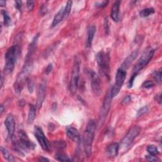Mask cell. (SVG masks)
I'll return each mask as SVG.
<instances>
[{
    "label": "cell",
    "instance_id": "1",
    "mask_svg": "<svg viewBox=\"0 0 162 162\" xmlns=\"http://www.w3.org/2000/svg\"><path fill=\"white\" fill-rule=\"evenodd\" d=\"M96 124L95 120H90L86 126L83 136V147L86 156L89 158L92 152V143L94 141Z\"/></svg>",
    "mask_w": 162,
    "mask_h": 162
},
{
    "label": "cell",
    "instance_id": "2",
    "mask_svg": "<svg viewBox=\"0 0 162 162\" xmlns=\"http://www.w3.org/2000/svg\"><path fill=\"white\" fill-rule=\"evenodd\" d=\"M19 54L20 48L17 44L12 46L7 50L5 56L6 62L3 70L5 74H10L12 72Z\"/></svg>",
    "mask_w": 162,
    "mask_h": 162
},
{
    "label": "cell",
    "instance_id": "3",
    "mask_svg": "<svg viewBox=\"0 0 162 162\" xmlns=\"http://www.w3.org/2000/svg\"><path fill=\"white\" fill-rule=\"evenodd\" d=\"M110 55L108 52L99 51L96 55V62L101 75L109 79L110 77Z\"/></svg>",
    "mask_w": 162,
    "mask_h": 162
},
{
    "label": "cell",
    "instance_id": "4",
    "mask_svg": "<svg viewBox=\"0 0 162 162\" xmlns=\"http://www.w3.org/2000/svg\"><path fill=\"white\" fill-rule=\"evenodd\" d=\"M154 49L152 47L149 46V47L146 48L143 51L141 57L139 58L138 62L134 65V67L133 68V73L138 74L139 72L150 62V60L152 59L154 56Z\"/></svg>",
    "mask_w": 162,
    "mask_h": 162
},
{
    "label": "cell",
    "instance_id": "5",
    "mask_svg": "<svg viewBox=\"0 0 162 162\" xmlns=\"http://www.w3.org/2000/svg\"><path fill=\"white\" fill-rule=\"evenodd\" d=\"M86 74L91 81V86L93 92L96 96L100 95L103 91V83L99 75L94 70L91 69H86Z\"/></svg>",
    "mask_w": 162,
    "mask_h": 162
},
{
    "label": "cell",
    "instance_id": "6",
    "mask_svg": "<svg viewBox=\"0 0 162 162\" xmlns=\"http://www.w3.org/2000/svg\"><path fill=\"white\" fill-rule=\"evenodd\" d=\"M126 75H127V73H126V71L125 70L122 69V68H118L116 74V77H115V82L112 89L110 91L111 98H115V96H117L118 95L122 86L124 83Z\"/></svg>",
    "mask_w": 162,
    "mask_h": 162
},
{
    "label": "cell",
    "instance_id": "7",
    "mask_svg": "<svg viewBox=\"0 0 162 162\" xmlns=\"http://www.w3.org/2000/svg\"><path fill=\"white\" fill-rule=\"evenodd\" d=\"M80 60L78 58H75L73 65L71 79L70 82V91L72 93L76 92L77 90L79 80V73H80Z\"/></svg>",
    "mask_w": 162,
    "mask_h": 162
},
{
    "label": "cell",
    "instance_id": "8",
    "mask_svg": "<svg viewBox=\"0 0 162 162\" xmlns=\"http://www.w3.org/2000/svg\"><path fill=\"white\" fill-rule=\"evenodd\" d=\"M140 131H141V129H140L139 126L135 125L131 127L127 134L122 139L120 142V146L119 145V147H121L123 150L127 149V147L131 146L136 137L138 136Z\"/></svg>",
    "mask_w": 162,
    "mask_h": 162
},
{
    "label": "cell",
    "instance_id": "9",
    "mask_svg": "<svg viewBox=\"0 0 162 162\" xmlns=\"http://www.w3.org/2000/svg\"><path fill=\"white\" fill-rule=\"evenodd\" d=\"M34 136L35 138L37 139L39 145L41 146L42 149L46 152H49L50 149L49 143L48 139L46 138L42 129L39 126H35L34 129Z\"/></svg>",
    "mask_w": 162,
    "mask_h": 162
},
{
    "label": "cell",
    "instance_id": "10",
    "mask_svg": "<svg viewBox=\"0 0 162 162\" xmlns=\"http://www.w3.org/2000/svg\"><path fill=\"white\" fill-rule=\"evenodd\" d=\"M19 141L20 144L22 148L24 150H32L34 149L35 147V144L32 143L29 139L28 136L24 131L20 130L19 131Z\"/></svg>",
    "mask_w": 162,
    "mask_h": 162
},
{
    "label": "cell",
    "instance_id": "11",
    "mask_svg": "<svg viewBox=\"0 0 162 162\" xmlns=\"http://www.w3.org/2000/svg\"><path fill=\"white\" fill-rule=\"evenodd\" d=\"M5 125L8 131V137L11 139L14 136V133L15 130V122L12 114H9L6 117L5 121Z\"/></svg>",
    "mask_w": 162,
    "mask_h": 162
},
{
    "label": "cell",
    "instance_id": "12",
    "mask_svg": "<svg viewBox=\"0 0 162 162\" xmlns=\"http://www.w3.org/2000/svg\"><path fill=\"white\" fill-rule=\"evenodd\" d=\"M46 85L45 82H42L39 85L38 91V98L36 102V106L38 109H40L44 102L46 96Z\"/></svg>",
    "mask_w": 162,
    "mask_h": 162
},
{
    "label": "cell",
    "instance_id": "13",
    "mask_svg": "<svg viewBox=\"0 0 162 162\" xmlns=\"http://www.w3.org/2000/svg\"><path fill=\"white\" fill-rule=\"evenodd\" d=\"M111 98L110 96V92H109L108 94L106 95L105 99H104L103 102V104L102 106V111H101L100 113V121L101 122H104L105 120L106 116L107 115L108 112L110 108V106H111Z\"/></svg>",
    "mask_w": 162,
    "mask_h": 162
},
{
    "label": "cell",
    "instance_id": "14",
    "mask_svg": "<svg viewBox=\"0 0 162 162\" xmlns=\"http://www.w3.org/2000/svg\"><path fill=\"white\" fill-rule=\"evenodd\" d=\"M67 135L68 138L72 140L73 141L79 143L81 141V136L79 131L73 127L67 128Z\"/></svg>",
    "mask_w": 162,
    "mask_h": 162
},
{
    "label": "cell",
    "instance_id": "15",
    "mask_svg": "<svg viewBox=\"0 0 162 162\" xmlns=\"http://www.w3.org/2000/svg\"><path fill=\"white\" fill-rule=\"evenodd\" d=\"M120 1H117L115 2L113 5L112 8L111 10V18L115 22H117L118 20V17H119L120 13Z\"/></svg>",
    "mask_w": 162,
    "mask_h": 162
},
{
    "label": "cell",
    "instance_id": "16",
    "mask_svg": "<svg viewBox=\"0 0 162 162\" xmlns=\"http://www.w3.org/2000/svg\"><path fill=\"white\" fill-rule=\"evenodd\" d=\"M96 33V27L95 26H89L88 29V38L86 40V47L91 48L92 46V40L94 39L95 34Z\"/></svg>",
    "mask_w": 162,
    "mask_h": 162
},
{
    "label": "cell",
    "instance_id": "17",
    "mask_svg": "<svg viewBox=\"0 0 162 162\" xmlns=\"http://www.w3.org/2000/svg\"><path fill=\"white\" fill-rule=\"evenodd\" d=\"M119 149H120L119 144L117 143H113L108 146L106 152L109 156L113 158L117 156Z\"/></svg>",
    "mask_w": 162,
    "mask_h": 162
},
{
    "label": "cell",
    "instance_id": "18",
    "mask_svg": "<svg viewBox=\"0 0 162 162\" xmlns=\"http://www.w3.org/2000/svg\"><path fill=\"white\" fill-rule=\"evenodd\" d=\"M138 51H135L133 53H132L131 55L127 58V59L124 61V62L122 63V68H121L122 69L125 70V68H127L129 66H130L133 61L136 59V56H138Z\"/></svg>",
    "mask_w": 162,
    "mask_h": 162
},
{
    "label": "cell",
    "instance_id": "19",
    "mask_svg": "<svg viewBox=\"0 0 162 162\" xmlns=\"http://www.w3.org/2000/svg\"><path fill=\"white\" fill-rule=\"evenodd\" d=\"M36 108L37 106L32 104L29 105V110L28 117H27V122L29 124H31L33 123V122L36 115Z\"/></svg>",
    "mask_w": 162,
    "mask_h": 162
},
{
    "label": "cell",
    "instance_id": "20",
    "mask_svg": "<svg viewBox=\"0 0 162 162\" xmlns=\"http://www.w3.org/2000/svg\"><path fill=\"white\" fill-rule=\"evenodd\" d=\"M63 18H64V9L63 8H62L59 10V12L56 14L55 17H54L52 26L53 27L57 26V25L63 20Z\"/></svg>",
    "mask_w": 162,
    "mask_h": 162
},
{
    "label": "cell",
    "instance_id": "21",
    "mask_svg": "<svg viewBox=\"0 0 162 162\" xmlns=\"http://www.w3.org/2000/svg\"><path fill=\"white\" fill-rule=\"evenodd\" d=\"M1 152L3 158H4L6 160H7L8 161H15V159L14 158V156L5 148V147L1 146Z\"/></svg>",
    "mask_w": 162,
    "mask_h": 162
},
{
    "label": "cell",
    "instance_id": "22",
    "mask_svg": "<svg viewBox=\"0 0 162 162\" xmlns=\"http://www.w3.org/2000/svg\"><path fill=\"white\" fill-rule=\"evenodd\" d=\"M154 13V9L153 8H147L142 10L139 13V15L141 17H147L152 14Z\"/></svg>",
    "mask_w": 162,
    "mask_h": 162
},
{
    "label": "cell",
    "instance_id": "23",
    "mask_svg": "<svg viewBox=\"0 0 162 162\" xmlns=\"http://www.w3.org/2000/svg\"><path fill=\"white\" fill-rule=\"evenodd\" d=\"M55 159L59 161H70L71 160L65 154L58 153L55 155Z\"/></svg>",
    "mask_w": 162,
    "mask_h": 162
},
{
    "label": "cell",
    "instance_id": "24",
    "mask_svg": "<svg viewBox=\"0 0 162 162\" xmlns=\"http://www.w3.org/2000/svg\"><path fill=\"white\" fill-rule=\"evenodd\" d=\"M1 14L3 17V20H4V24L5 26H9L11 24V21H12V19H11L10 17L9 16L8 12H6L5 10H2L1 11Z\"/></svg>",
    "mask_w": 162,
    "mask_h": 162
},
{
    "label": "cell",
    "instance_id": "25",
    "mask_svg": "<svg viewBox=\"0 0 162 162\" xmlns=\"http://www.w3.org/2000/svg\"><path fill=\"white\" fill-rule=\"evenodd\" d=\"M147 151L150 154L152 155H157L159 153V151H158L157 147L154 145H149L147 147Z\"/></svg>",
    "mask_w": 162,
    "mask_h": 162
},
{
    "label": "cell",
    "instance_id": "26",
    "mask_svg": "<svg viewBox=\"0 0 162 162\" xmlns=\"http://www.w3.org/2000/svg\"><path fill=\"white\" fill-rule=\"evenodd\" d=\"M72 1H67L65 8L64 9V17H67L69 15L72 8Z\"/></svg>",
    "mask_w": 162,
    "mask_h": 162
},
{
    "label": "cell",
    "instance_id": "27",
    "mask_svg": "<svg viewBox=\"0 0 162 162\" xmlns=\"http://www.w3.org/2000/svg\"><path fill=\"white\" fill-rule=\"evenodd\" d=\"M161 68H160L159 70H157L155 73L154 74V79L155 81L158 84H160L161 82Z\"/></svg>",
    "mask_w": 162,
    "mask_h": 162
},
{
    "label": "cell",
    "instance_id": "28",
    "mask_svg": "<svg viewBox=\"0 0 162 162\" xmlns=\"http://www.w3.org/2000/svg\"><path fill=\"white\" fill-rule=\"evenodd\" d=\"M54 146H55L56 148L59 149H62L66 147L67 145L64 141H56L55 143H53Z\"/></svg>",
    "mask_w": 162,
    "mask_h": 162
},
{
    "label": "cell",
    "instance_id": "29",
    "mask_svg": "<svg viewBox=\"0 0 162 162\" xmlns=\"http://www.w3.org/2000/svg\"><path fill=\"white\" fill-rule=\"evenodd\" d=\"M147 111H148V107L146 106H143L138 111V112H137V117H140L141 115L145 114L147 112Z\"/></svg>",
    "mask_w": 162,
    "mask_h": 162
},
{
    "label": "cell",
    "instance_id": "30",
    "mask_svg": "<svg viewBox=\"0 0 162 162\" xmlns=\"http://www.w3.org/2000/svg\"><path fill=\"white\" fill-rule=\"evenodd\" d=\"M154 86V82L152 81H146L144 82V83L142 85L143 87L144 88H146V89L152 88Z\"/></svg>",
    "mask_w": 162,
    "mask_h": 162
},
{
    "label": "cell",
    "instance_id": "31",
    "mask_svg": "<svg viewBox=\"0 0 162 162\" xmlns=\"http://www.w3.org/2000/svg\"><path fill=\"white\" fill-rule=\"evenodd\" d=\"M48 12V8L47 6H46L45 5H42L39 8V14L41 16H44L45 14L47 13Z\"/></svg>",
    "mask_w": 162,
    "mask_h": 162
},
{
    "label": "cell",
    "instance_id": "32",
    "mask_svg": "<svg viewBox=\"0 0 162 162\" xmlns=\"http://www.w3.org/2000/svg\"><path fill=\"white\" fill-rule=\"evenodd\" d=\"M27 86H28V89L29 91V92L32 93V91H33V89H34V83H33V81L32 80H27Z\"/></svg>",
    "mask_w": 162,
    "mask_h": 162
},
{
    "label": "cell",
    "instance_id": "33",
    "mask_svg": "<svg viewBox=\"0 0 162 162\" xmlns=\"http://www.w3.org/2000/svg\"><path fill=\"white\" fill-rule=\"evenodd\" d=\"M138 75V74H136V73H133V74L132 75V76L130 79V80L129 81V88H132V86H133V83H134V81L136 78V77Z\"/></svg>",
    "mask_w": 162,
    "mask_h": 162
},
{
    "label": "cell",
    "instance_id": "34",
    "mask_svg": "<svg viewBox=\"0 0 162 162\" xmlns=\"http://www.w3.org/2000/svg\"><path fill=\"white\" fill-rule=\"evenodd\" d=\"M27 8L29 11H31L33 10L34 7V1H27Z\"/></svg>",
    "mask_w": 162,
    "mask_h": 162
},
{
    "label": "cell",
    "instance_id": "35",
    "mask_svg": "<svg viewBox=\"0 0 162 162\" xmlns=\"http://www.w3.org/2000/svg\"><path fill=\"white\" fill-rule=\"evenodd\" d=\"M146 159L149 161H158L159 160H158V158H156L155 156L154 155H152V154H149V155H147L146 156Z\"/></svg>",
    "mask_w": 162,
    "mask_h": 162
},
{
    "label": "cell",
    "instance_id": "36",
    "mask_svg": "<svg viewBox=\"0 0 162 162\" xmlns=\"http://www.w3.org/2000/svg\"><path fill=\"white\" fill-rule=\"evenodd\" d=\"M108 3V1H102V2H99L97 3L96 4V6L98 7H102V8H103V7H105Z\"/></svg>",
    "mask_w": 162,
    "mask_h": 162
},
{
    "label": "cell",
    "instance_id": "37",
    "mask_svg": "<svg viewBox=\"0 0 162 162\" xmlns=\"http://www.w3.org/2000/svg\"><path fill=\"white\" fill-rule=\"evenodd\" d=\"M22 3L21 1H15V6L16 7L17 9L21 11L22 10Z\"/></svg>",
    "mask_w": 162,
    "mask_h": 162
},
{
    "label": "cell",
    "instance_id": "38",
    "mask_svg": "<svg viewBox=\"0 0 162 162\" xmlns=\"http://www.w3.org/2000/svg\"><path fill=\"white\" fill-rule=\"evenodd\" d=\"M131 101V98L130 96H126L124 99L122 101V103L124 104H128L129 103H130V102Z\"/></svg>",
    "mask_w": 162,
    "mask_h": 162
},
{
    "label": "cell",
    "instance_id": "39",
    "mask_svg": "<svg viewBox=\"0 0 162 162\" xmlns=\"http://www.w3.org/2000/svg\"><path fill=\"white\" fill-rule=\"evenodd\" d=\"M53 69V66H52V64H49L47 66V67H46V71H45V72L46 74H48L49 73H50L51 72Z\"/></svg>",
    "mask_w": 162,
    "mask_h": 162
},
{
    "label": "cell",
    "instance_id": "40",
    "mask_svg": "<svg viewBox=\"0 0 162 162\" xmlns=\"http://www.w3.org/2000/svg\"><path fill=\"white\" fill-rule=\"evenodd\" d=\"M155 99L157 102L159 103L160 104H161V94H159V95H158L155 96Z\"/></svg>",
    "mask_w": 162,
    "mask_h": 162
},
{
    "label": "cell",
    "instance_id": "41",
    "mask_svg": "<svg viewBox=\"0 0 162 162\" xmlns=\"http://www.w3.org/2000/svg\"><path fill=\"white\" fill-rule=\"evenodd\" d=\"M38 161H49V160H48V158H44L43 156H40V157H39V158H38Z\"/></svg>",
    "mask_w": 162,
    "mask_h": 162
},
{
    "label": "cell",
    "instance_id": "42",
    "mask_svg": "<svg viewBox=\"0 0 162 162\" xmlns=\"http://www.w3.org/2000/svg\"><path fill=\"white\" fill-rule=\"evenodd\" d=\"M4 110H5L4 106H3V105H1V106H0V111H1V115L3 114V111H4Z\"/></svg>",
    "mask_w": 162,
    "mask_h": 162
},
{
    "label": "cell",
    "instance_id": "43",
    "mask_svg": "<svg viewBox=\"0 0 162 162\" xmlns=\"http://www.w3.org/2000/svg\"><path fill=\"white\" fill-rule=\"evenodd\" d=\"M6 4V1H3V0H1L0 1V5H1V6H4Z\"/></svg>",
    "mask_w": 162,
    "mask_h": 162
},
{
    "label": "cell",
    "instance_id": "44",
    "mask_svg": "<svg viewBox=\"0 0 162 162\" xmlns=\"http://www.w3.org/2000/svg\"><path fill=\"white\" fill-rule=\"evenodd\" d=\"M3 76H1V86H3Z\"/></svg>",
    "mask_w": 162,
    "mask_h": 162
}]
</instances>
